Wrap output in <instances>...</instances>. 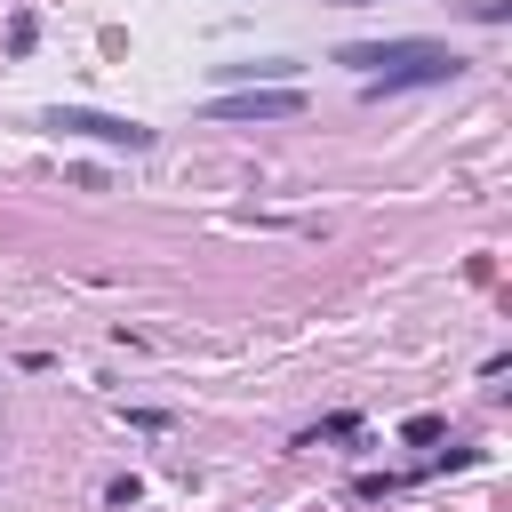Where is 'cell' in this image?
<instances>
[{
	"label": "cell",
	"instance_id": "277c9868",
	"mask_svg": "<svg viewBox=\"0 0 512 512\" xmlns=\"http://www.w3.org/2000/svg\"><path fill=\"white\" fill-rule=\"evenodd\" d=\"M336 8H368V0H336Z\"/></svg>",
	"mask_w": 512,
	"mask_h": 512
},
{
	"label": "cell",
	"instance_id": "3957f363",
	"mask_svg": "<svg viewBox=\"0 0 512 512\" xmlns=\"http://www.w3.org/2000/svg\"><path fill=\"white\" fill-rule=\"evenodd\" d=\"M48 128H56V136L128 144V152H144V144H152V128H144V120H120V112H88V104H56V112H48Z\"/></svg>",
	"mask_w": 512,
	"mask_h": 512
},
{
	"label": "cell",
	"instance_id": "7a4b0ae2",
	"mask_svg": "<svg viewBox=\"0 0 512 512\" xmlns=\"http://www.w3.org/2000/svg\"><path fill=\"white\" fill-rule=\"evenodd\" d=\"M288 112H304L296 80H256V88H232L208 104V120H288Z\"/></svg>",
	"mask_w": 512,
	"mask_h": 512
},
{
	"label": "cell",
	"instance_id": "6da1fadb",
	"mask_svg": "<svg viewBox=\"0 0 512 512\" xmlns=\"http://www.w3.org/2000/svg\"><path fill=\"white\" fill-rule=\"evenodd\" d=\"M344 64L368 72V96H392V88H432V80H456L464 56L456 48H432V40H384V48H344Z\"/></svg>",
	"mask_w": 512,
	"mask_h": 512
}]
</instances>
